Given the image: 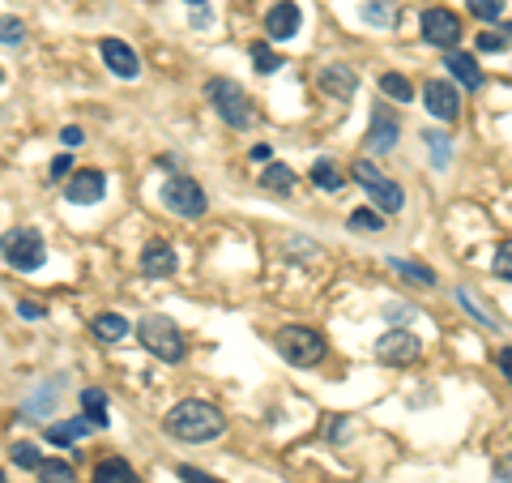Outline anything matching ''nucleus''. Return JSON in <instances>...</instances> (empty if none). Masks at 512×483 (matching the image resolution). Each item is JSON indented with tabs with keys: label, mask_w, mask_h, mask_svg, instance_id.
Returning <instances> with one entry per match:
<instances>
[{
	"label": "nucleus",
	"mask_w": 512,
	"mask_h": 483,
	"mask_svg": "<svg viewBox=\"0 0 512 483\" xmlns=\"http://www.w3.org/2000/svg\"><path fill=\"white\" fill-rule=\"evenodd\" d=\"M163 428L176 437V441H214V437H222V428H226V419H222V411L214 407V402H201V398H184L176 402L171 411H166Z\"/></svg>",
	"instance_id": "f257e3e1"
},
{
	"label": "nucleus",
	"mask_w": 512,
	"mask_h": 483,
	"mask_svg": "<svg viewBox=\"0 0 512 483\" xmlns=\"http://www.w3.org/2000/svg\"><path fill=\"white\" fill-rule=\"evenodd\" d=\"M137 342L150 351L154 359H163V364H180L184 356H188V342H184L180 326L171 321V317L163 313H150L137 321Z\"/></svg>",
	"instance_id": "f03ea898"
},
{
	"label": "nucleus",
	"mask_w": 512,
	"mask_h": 483,
	"mask_svg": "<svg viewBox=\"0 0 512 483\" xmlns=\"http://www.w3.org/2000/svg\"><path fill=\"white\" fill-rule=\"evenodd\" d=\"M206 95H209V103H214V112L222 116V125H231V128L256 125V103H252L231 77H209Z\"/></svg>",
	"instance_id": "7ed1b4c3"
},
{
	"label": "nucleus",
	"mask_w": 512,
	"mask_h": 483,
	"mask_svg": "<svg viewBox=\"0 0 512 483\" xmlns=\"http://www.w3.org/2000/svg\"><path fill=\"white\" fill-rule=\"evenodd\" d=\"M350 176H355V185L372 197V206L380 214H402V206H406V193H402V185H393L385 171L376 167L372 158H355V167H350Z\"/></svg>",
	"instance_id": "20e7f679"
},
{
	"label": "nucleus",
	"mask_w": 512,
	"mask_h": 483,
	"mask_svg": "<svg viewBox=\"0 0 512 483\" xmlns=\"http://www.w3.org/2000/svg\"><path fill=\"white\" fill-rule=\"evenodd\" d=\"M277 356L295 364V368H312L325 359V334H316L312 326H286L277 329Z\"/></svg>",
	"instance_id": "39448f33"
},
{
	"label": "nucleus",
	"mask_w": 512,
	"mask_h": 483,
	"mask_svg": "<svg viewBox=\"0 0 512 483\" xmlns=\"http://www.w3.org/2000/svg\"><path fill=\"white\" fill-rule=\"evenodd\" d=\"M0 257L14 270H39L47 261V244H43V236L35 227H14L5 231V240H0Z\"/></svg>",
	"instance_id": "423d86ee"
},
{
	"label": "nucleus",
	"mask_w": 512,
	"mask_h": 483,
	"mask_svg": "<svg viewBox=\"0 0 512 483\" xmlns=\"http://www.w3.org/2000/svg\"><path fill=\"white\" fill-rule=\"evenodd\" d=\"M158 201H163L171 214H180V218H201V214L209 210L206 188L196 185L193 176H171L163 185V193H158Z\"/></svg>",
	"instance_id": "0eeeda50"
},
{
	"label": "nucleus",
	"mask_w": 512,
	"mask_h": 483,
	"mask_svg": "<svg viewBox=\"0 0 512 483\" xmlns=\"http://www.w3.org/2000/svg\"><path fill=\"white\" fill-rule=\"evenodd\" d=\"M418 30H423V43H431V47H444V52H453L461 43V17L448 14V9H427V14L418 17Z\"/></svg>",
	"instance_id": "6e6552de"
},
{
	"label": "nucleus",
	"mask_w": 512,
	"mask_h": 483,
	"mask_svg": "<svg viewBox=\"0 0 512 483\" xmlns=\"http://www.w3.org/2000/svg\"><path fill=\"white\" fill-rule=\"evenodd\" d=\"M423 356V342L410 334V329H388L385 338L376 342V359L380 364H393V368H406V364H415Z\"/></svg>",
	"instance_id": "1a4fd4ad"
},
{
	"label": "nucleus",
	"mask_w": 512,
	"mask_h": 483,
	"mask_svg": "<svg viewBox=\"0 0 512 483\" xmlns=\"http://www.w3.org/2000/svg\"><path fill=\"white\" fill-rule=\"evenodd\" d=\"M299 22H304V14H299V5L295 0H277L274 9L265 14V35L274 43H286L299 35Z\"/></svg>",
	"instance_id": "9d476101"
},
{
	"label": "nucleus",
	"mask_w": 512,
	"mask_h": 483,
	"mask_svg": "<svg viewBox=\"0 0 512 483\" xmlns=\"http://www.w3.org/2000/svg\"><path fill=\"white\" fill-rule=\"evenodd\" d=\"M65 197H69L73 206H95V201L107 197V176H103V171H95V167L77 171L69 185H65Z\"/></svg>",
	"instance_id": "9b49d317"
},
{
	"label": "nucleus",
	"mask_w": 512,
	"mask_h": 483,
	"mask_svg": "<svg viewBox=\"0 0 512 483\" xmlns=\"http://www.w3.org/2000/svg\"><path fill=\"white\" fill-rule=\"evenodd\" d=\"M423 103L436 120H457L461 116V95L453 82H427L423 86Z\"/></svg>",
	"instance_id": "f8f14e48"
},
{
	"label": "nucleus",
	"mask_w": 512,
	"mask_h": 483,
	"mask_svg": "<svg viewBox=\"0 0 512 483\" xmlns=\"http://www.w3.org/2000/svg\"><path fill=\"white\" fill-rule=\"evenodd\" d=\"M98 52H103V60H107V69L115 73V77H125V82H133V77L141 73L137 52H133L125 39H103L98 43Z\"/></svg>",
	"instance_id": "ddd939ff"
},
{
	"label": "nucleus",
	"mask_w": 512,
	"mask_h": 483,
	"mask_svg": "<svg viewBox=\"0 0 512 483\" xmlns=\"http://www.w3.org/2000/svg\"><path fill=\"white\" fill-rule=\"evenodd\" d=\"M176 270H180V261H176V248L166 240H150L141 248V274H150V278H171Z\"/></svg>",
	"instance_id": "4468645a"
},
{
	"label": "nucleus",
	"mask_w": 512,
	"mask_h": 483,
	"mask_svg": "<svg viewBox=\"0 0 512 483\" xmlns=\"http://www.w3.org/2000/svg\"><path fill=\"white\" fill-rule=\"evenodd\" d=\"M316 86L325 95H333V99H350V95L359 90V73L350 69V65H325V69L316 73Z\"/></svg>",
	"instance_id": "2eb2a0df"
},
{
	"label": "nucleus",
	"mask_w": 512,
	"mask_h": 483,
	"mask_svg": "<svg viewBox=\"0 0 512 483\" xmlns=\"http://www.w3.org/2000/svg\"><path fill=\"white\" fill-rule=\"evenodd\" d=\"M397 146V120L388 107H376L372 112V125H367V150L372 155H388Z\"/></svg>",
	"instance_id": "dca6fc26"
},
{
	"label": "nucleus",
	"mask_w": 512,
	"mask_h": 483,
	"mask_svg": "<svg viewBox=\"0 0 512 483\" xmlns=\"http://www.w3.org/2000/svg\"><path fill=\"white\" fill-rule=\"evenodd\" d=\"M444 69L453 73V77H457L466 90H483V82H487L483 69H478V60H474L470 52H457V47H453V52L444 56Z\"/></svg>",
	"instance_id": "f3484780"
},
{
	"label": "nucleus",
	"mask_w": 512,
	"mask_h": 483,
	"mask_svg": "<svg viewBox=\"0 0 512 483\" xmlns=\"http://www.w3.org/2000/svg\"><path fill=\"white\" fill-rule=\"evenodd\" d=\"M128 317L125 313H98L95 321H90V334H95L98 342H125L128 338Z\"/></svg>",
	"instance_id": "a211bd4d"
},
{
	"label": "nucleus",
	"mask_w": 512,
	"mask_h": 483,
	"mask_svg": "<svg viewBox=\"0 0 512 483\" xmlns=\"http://www.w3.org/2000/svg\"><path fill=\"white\" fill-rule=\"evenodd\" d=\"M95 483H141L128 458H103L95 467Z\"/></svg>",
	"instance_id": "6ab92c4d"
},
{
	"label": "nucleus",
	"mask_w": 512,
	"mask_h": 483,
	"mask_svg": "<svg viewBox=\"0 0 512 483\" xmlns=\"http://www.w3.org/2000/svg\"><path fill=\"white\" fill-rule=\"evenodd\" d=\"M90 428H95V419H85V415L65 419V424H47V441H52V445H73V441H82Z\"/></svg>",
	"instance_id": "aec40b11"
},
{
	"label": "nucleus",
	"mask_w": 512,
	"mask_h": 483,
	"mask_svg": "<svg viewBox=\"0 0 512 483\" xmlns=\"http://www.w3.org/2000/svg\"><path fill=\"white\" fill-rule=\"evenodd\" d=\"M55 402H60V381H43L39 394H30L22 411H26L30 419H43L47 411H55Z\"/></svg>",
	"instance_id": "412c9836"
},
{
	"label": "nucleus",
	"mask_w": 512,
	"mask_h": 483,
	"mask_svg": "<svg viewBox=\"0 0 512 483\" xmlns=\"http://www.w3.org/2000/svg\"><path fill=\"white\" fill-rule=\"evenodd\" d=\"M388 270L402 274L406 283H415V287H436V270L418 266V261H406V257H388Z\"/></svg>",
	"instance_id": "4be33fe9"
},
{
	"label": "nucleus",
	"mask_w": 512,
	"mask_h": 483,
	"mask_svg": "<svg viewBox=\"0 0 512 483\" xmlns=\"http://www.w3.org/2000/svg\"><path fill=\"white\" fill-rule=\"evenodd\" d=\"M82 411H85V419H95V428H107L111 424V415H107V394L103 389H82Z\"/></svg>",
	"instance_id": "5701e85b"
},
{
	"label": "nucleus",
	"mask_w": 512,
	"mask_h": 483,
	"mask_svg": "<svg viewBox=\"0 0 512 483\" xmlns=\"http://www.w3.org/2000/svg\"><path fill=\"white\" fill-rule=\"evenodd\" d=\"M261 188H269V193H291L295 171L286 167V163H269V167L261 171Z\"/></svg>",
	"instance_id": "b1692460"
},
{
	"label": "nucleus",
	"mask_w": 512,
	"mask_h": 483,
	"mask_svg": "<svg viewBox=\"0 0 512 483\" xmlns=\"http://www.w3.org/2000/svg\"><path fill=\"white\" fill-rule=\"evenodd\" d=\"M359 17L372 22V26H397V5L393 0H367Z\"/></svg>",
	"instance_id": "393cba45"
},
{
	"label": "nucleus",
	"mask_w": 512,
	"mask_h": 483,
	"mask_svg": "<svg viewBox=\"0 0 512 483\" xmlns=\"http://www.w3.org/2000/svg\"><path fill=\"white\" fill-rule=\"evenodd\" d=\"M312 185L325 188V193H337V188L346 185V180L337 176V167H333L329 158H316V163H312Z\"/></svg>",
	"instance_id": "a878e982"
},
{
	"label": "nucleus",
	"mask_w": 512,
	"mask_h": 483,
	"mask_svg": "<svg viewBox=\"0 0 512 483\" xmlns=\"http://www.w3.org/2000/svg\"><path fill=\"white\" fill-rule=\"evenodd\" d=\"M380 95H385V99H397V103H410L415 99V86L406 82L402 73H385V77H380Z\"/></svg>",
	"instance_id": "bb28decb"
},
{
	"label": "nucleus",
	"mask_w": 512,
	"mask_h": 483,
	"mask_svg": "<svg viewBox=\"0 0 512 483\" xmlns=\"http://www.w3.org/2000/svg\"><path fill=\"white\" fill-rule=\"evenodd\" d=\"M9 458H14V467H22V470H39L43 467L39 445H30V441H17L14 449H9Z\"/></svg>",
	"instance_id": "cd10ccee"
},
{
	"label": "nucleus",
	"mask_w": 512,
	"mask_h": 483,
	"mask_svg": "<svg viewBox=\"0 0 512 483\" xmlns=\"http://www.w3.org/2000/svg\"><path fill=\"white\" fill-rule=\"evenodd\" d=\"M252 65H256V73H277L282 69V56H277L269 43H256V47H252Z\"/></svg>",
	"instance_id": "c85d7f7f"
},
{
	"label": "nucleus",
	"mask_w": 512,
	"mask_h": 483,
	"mask_svg": "<svg viewBox=\"0 0 512 483\" xmlns=\"http://www.w3.org/2000/svg\"><path fill=\"white\" fill-rule=\"evenodd\" d=\"M457 304L466 308V313L478 321V326H487V329H496V317H487L483 308H478V299H474V291H466V287H457Z\"/></svg>",
	"instance_id": "c756f323"
},
{
	"label": "nucleus",
	"mask_w": 512,
	"mask_h": 483,
	"mask_svg": "<svg viewBox=\"0 0 512 483\" xmlns=\"http://www.w3.org/2000/svg\"><path fill=\"white\" fill-rule=\"evenodd\" d=\"M0 43H5V47H22V43H26V26H22L17 17H0Z\"/></svg>",
	"instance_id": "7c9ffc66"
},
{
	"label": "nucleus",
	"mask_w": 512,
	"mask_h": 483,
	"mask_svg": "<svg viewBox=\"0 0 512 483\" xmlns=\"http://www.w3.org/2000/svg\"><path fill=\"white\" fill-rule=\"evenodd\" d=\"M39 483H73V467L69 462H43Z\"/></svg>",
	"instance_id": "2f4dec72"
},
{
	"label": "nucleus",
	"mask_w": 512,
	"mask_h": 483,
	"mask_svg": "<svg viewBox=\"0 0 512 483\" xmlns=\"http://www.w3.org/2000/svg\"><path fill=\"white\" fill-rule=\"evenodd\" d=\"M346 227L350 231H380V227H385V218H380L376 210H355L346 218Z\"/></svg>",
	"instance_id": "473e14b6"
},
{
	"label": "nucleus",
	"mask_w": 512,
	"mask_h": 483,
	"mask_svg": "<svg viewBox=\"0 0 512 483\" xmlns=\"http://www.w3.org/2000/svg\"><path fill=\"white\" fill-rule=\"evenodd\" d=\"M491 270H496V278L512 283V240H504V244L496 248V261H491Z\"/></svg>",
	"instance_id": "72a5a7b5"
},
{
	"label": "nucleus",
	"mask_w": 512,
	"mask_h": 483,
	"mask_svg": "<svg viewBox=\"0 0 512 483\" xmlns=\"http://www.w3.org/2000/svg\"><path fill=\"white\" fill-rule=\"evenodd\" d=\"M504 5H508V0H470V14L478 17V22H496V17L504 14Z\"/></svg>",
	"instance_id": "f704fd0d"
},
{
	"label": "nucleus",
	"mask_w": 512,
	"mask_h": 483,
	"mask_svg": "<svg viewBox=\"0 0 512 483\" xmlns=\"http://www.w3.org/2000/svg\"><path fill=\"white\" fill-rule=\"evenodd\" d=\"M415 304H385V321L388 326H410L415 321Z\"/></svg>",
	"instance_id": "c9c22d12"
},
{
	"label": "nucleus",
	"mask_w": 512,
	"mask_h": 483,
	"mask_svg": "<svg viewBox=\"0 0 512 483\" xmlns=\"http://www.w3.org/2000/svg\"><path fill=\"white\" fill-rule=\"evenodd\" d=\"M423 142L431 146V155H436V167H448V137H444V133H423Z\"/></svg>",
	"instance_id": "e433bc0d"
},
{
	"label": "nucleus",
	"mask_w": 512,
	"mask_h": 483,
	"mask_svg": "<svg viewBox=\"0 0 512 483\" xmlns=\"http://www.w3.org/2000/svg\"><path fill=\"white\" fill-rule=\"evenodd\" d=\"M69 171H73V158L60 155V158H52V167H47V180H52V185H60V180H69Z\"/></svg>",
	"instance_id": "4c0bfd02"
},
{
	"label": "nucleus",
	"mask_w": 512,
	"mask_h": 483,
	"mask_svg": "<svg viewBox=\"0 0 512 483\" xmlns=\"http://www.w3.org/2000/svg\"><path fill=\"white\" fill-rule=\"evenodd\" d=\"M504 35H499V26L496 30H483V35H478V52H504Z\"/></svg>",
	"instance_id": "58836bf2"
},
{
	"label": "nucleus",
	"mask_w": 512,
	"mask_h": 483,
	"mask_svg": "<svg viewBox=\"0 0 512 483\" xmlns=\"http://www.w3.org/2000/svg\"><path fill=\"white\" fill-rule=\"evenodd\" d=\"M176 475H180V483H222L214 475H206L201 467H176Z\"/></svg>",
	"instance_id": "ea45409f"
},
{
	"label": "nucleus",
	"mask_w": 512,
	"mask_h": 483,
	"mask_svg": "<svg viewBox=\"0 0 512 483\" xmlns=\"http://www.w3.org/2000/svg\"><path fill=\"white\" fill-rule=\"evenodd\" d=\"M17 313L26 317V321H43V317H47V308H43L39 299H22V304H17Z\"/></svg>",
	"instance_id": "a19ab883"
},
{
	"label": "nucleus",
	"mask_w": 512,
	"mask_h": 483,
	"mask_svg": "<svg viewBox=\"0 0 512 483\" xmlns=\"http://www.w3.org/2000/svg\"><path fill=\"white\" fill-rule=\"evenodd\" d=\"M496 364H499V372H504V377L512 381V347H499V351H496Z\"/></svg>",
	"instance_id": "79ce46f5"
},
{
	"label": "nucleus",
	"mask_w": 512,
	"mask_h": 483,
	"mask_svg": "<svg viewBox=\"0 0 512 483\" xmlns=\"http://www.w3.org/2000/svg\"><path fill=\"white\" fill-rule=\"evenodd\" d=\"M60 142H65V146H82V142H85V133H82L77 125H69V128H60Z\"/></svg>",
	"instance_id": "37998d69"
},
{
	"label": "nucleus",
	"mask_w": 512,
	"mask_h": 483,
	"mask_svg": "<svg viewBox=\"0 0 512 483\" xmlns=\"http://www.w3.org/2000/svg\"><path fill=\"white\" fill-rule=\"evenodd\" d=\"M496 479L512 483V454H508V458H499V462H496Z\"/></svg>",
	"instance_id": "c03bdc74"
},
{
	"label": "nucleus",
	"mask_w": 512,
	"mask_h": 483,
	"mask_svg": "<svg viewBox=\"0 0 512 483\" xmlns=\"http://www.w3.org/2000/svg\"><path fill=\"white\" fill-rule=\"evenodd\" d=\"M252 163H269V146H252Z\"/></svg>",
	"instance_id": "a18cd8bd"
},
{
	"label": "nucleus",
	"mask_w": 512,
	"mask_h": 483,
	"mask_svg": "<svg viewBox=\"0 0 512 483\" xmlns=\"http://www.w3.org/2000/svg\"><path fill=\"white\" fill-rule=\"evenodd\" d=\"M184 5H206V0H184Z\"/></svg>",
	"instance_id": "49530a36"
},
{
	"label": "nucleus",
	"mask_w": 512,
	"mask_h": 483,
	"mask_svg": "<svg viewBox=\"0 0 512 483\" xmlns=\"http://www.w3.org/2000/svg\"><path fill=\"white\" fill-rule=\"evenodd\" d=\"M0 82H5V69H0Z\"/></svg>",
	"instance_id": "de8ad7c7"
},
{
	"label": "nucleus",
	"mask_w": 512,
	"mask_h": 483,
	"mask_svg": "<svg viewBox=\"0 0 512 483\" xmlns=\"http://www.w3.org/2000/svg\"><path fill=\"white\" fill-rule=\"evenodd\" d=\"M0 483H5V475H0Z\"/></svg>",
	"instance_id": "09e8293b"
}]
</instances>
